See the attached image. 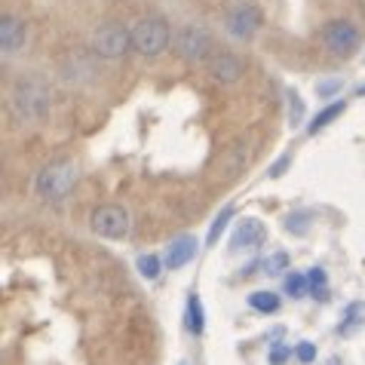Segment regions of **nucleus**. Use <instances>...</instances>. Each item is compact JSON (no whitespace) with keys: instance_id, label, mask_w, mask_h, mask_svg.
<instances>
[{"instance_id":"1","label":"nucleus","mask_w":365,"mask_h":365,"mask_svg":"<svg viewBox=\"0 0 365 365\" xmlns=\"http://www.w3.org/2000/svg\"><path fill=\"white\" fill-rule=\"evenodd\" d=\"M49 86L43 77L28 74L22 80H16L9 89V110L16 114V120H22L28 126H37L49 117Z\"/></svg>"},{"instance_id":"2","label":"nucleus","mask_w":365,"mask_h":365,"mask_svg":"<svg viewBox=\"0 0 365 365\" xmlns=\"http://www.w3.org/2000/svg\"><path fill=\"white\" fill-rule=\"evenodd\" d=\"M74 185H77V166L68 163V160H53V163H46L34 178V190L43 202L68 200Z\"/></svg>"},{"instance_id":"3","label":"nucleus","mask_w":365,"mask_h":365,"mask_svg":"<svg viewBox=\"0 0 365 365\" xmlns=\"http://www.w3.org/2000/svg\"><path fill=\"white\" fill-rule=\"evenodd\" d=\"M133 53L138 56H145V58H157V56H163L166 49L172 46V28L166 19H160V16H145V19H138V22H133Z\"/></svg>"},{"instance_id":"4","label":"nucleus","mask_w":365,"mask_h":365,"mask_svg":"<svg viewBox=\"0 0 365 365\" xmlns=\"http://www.w3.org/2000/svg\"><path fill=\"white\" fill-rule=\"evenodd\" d=\"M172 49H175V56L181 58V62H187V65L209 62V58L218 53L212 34L206 31V28H200V25H185L181 28V31L175 34V40H172Z\"/></svg>"},{"instance_id":"5","label":"nucleus","mask_w":365,"mask_h":365,"mask_svg":"<svg viewBox=\"0 0 365 365\" xmlns=\"http://www.w3.org/2000/svg\"><path fill=\"white\" fill-rule=\"evenodd\" d=\"M133 53V31L117 22H105L96 28L93 34V56L108 58V62H120Z\"/></svg>"},{"instance_id":"6","label":"nucleus","mask_w":365,"mask_h":365,"mask_svg":"<svg viewBox=\"0 0 365 365\" xmlns=\"http://www.w3.org/2000/svg\"><path fill=\"white\" fill-rule=\"evenodd\" d=\"M261 25H264V16L252 0H237L225 13V31L233 40H252L261 31Z\"/></svg>"},{"instance_id":"7","label":"nucleus","mask_w":365,"mask_h":365,"mask_svg":"<svg viewBox=\"0 0 365 365\" xmlns=\"http://www.w3.org/2000/svg\"><path fill=\"white\" fill-rule=\"evenodd\" d=\"M319 43L331 56H353L359 46V28L347 22V19H331V22L322 25Z\"/></svg>"},{"instance_id":"8","label":"nucleus","mask_w":365,"mask_h":365,"mask_svg":"<svg viewBox=\"0 0 365 365\" xmlns=\"http://www.w3.org/2000/svg\"><path fill=\"white\" fill-rule=\"evenodd\" d=\"M89 227H93V233H98V237H105V240H123L129 233V212L123 206H117V202H105V206L93 209Z\"/></svg>"},{"instance_id":"9","label":"nucleus","mask_w":365,"mask_h":365,"mask_svg":"<svg viewBox=\"0 0 365 365\" xmlns=\"http://www.w3.org/2000/svg\"><path fill=\"white\" fill-rule=\"evenodd\" d=\"M209 74L215 83L233 86L242 80V74H246V62H242L237 53H230V49H218V53L209 58Z\"/></svg>"},{"instance_id":"10","label":"nucleus","mask_w":365,"mask_h":365,"mask_svg":"<svg viewBox=\"0 0 365 365\" xmlns=\"http://www.w3.org/2000/svg\"><path fill=\"white\" fill-rule=\"evenodd\" d=\"M264 240H267V227L261 225L258 218H242V221H237V227H233L230 249L233 252H255L264 246Z\"/></svg>"},{"instance_id":"11","label":"nucleus","mask_w":365,"mask_h":365,"mask_svg":"<svg viewBox=\"0 0 365 365\" xmlns=\"http://www.w3.org/2000/svg\"><path fill=\"white\" fill-rule=\"evenodd\" d=\"M25 46V22L13 13H6L0 19V49H4V56H16L22 53Z\"/></svg>"},{"instance_id":"12","label":"nucleus","mask_w":365,"mask_h":365,"mask_svg":"<svg viewBox=\"0 0 365 365\" xmlns=\"http://www.w3.org/2000/svg\"><path fill=\"white\" fill-rule=\"evenodd\" d=\"M197 252H200V242L194 240V237H175L166 246V258H163V264H166V270H178V267H185V264H190V261L197 258Z\"/></svg>"},{"instance_id":"13","label":"nucleus","mask_w":365,"mask_h":365,"mask_svg":"<svg viewBox=\"0 0 365 365\" xmlns=\"http://www.w3.org/2000/svg\"><path fill=\"white\" fill-rule=\"evenodd\" d=\"M96 74V62L86 53H71L62 62V80L65 83H86Z\"/></svg>"},{"instance_id":"14","label":"nucleus","mask_w":365,"mask_h":365,"mask_svg":"<svg viewBox=\"0 0 365 365\" xmlns=\"http://www.w3.org/2000/svg\"><path fill=\"white\" fill-rule=\"evenodd\" d=\"M362 326H365V304L362 301H350L347 307H344V319L338 322V334L350 338V334L359 331Z\"/></svg>"},{"instance_id":"15","label":"nucleus","mask_w":365,"mask_h":365,"mask_svg":"<svg viewBox=\"0 0 365 365\" xmlns=\"http://www.w3.org/2000/svg\"><path fill=\"white\" fill-rule=\"evenodd\" d=\"M185 329L190 334H202L206 331V313H202V301L197 292L187 295V307H185Z\"/></svg>"},{"instance_id":"16","label":"nucleus","mask_w":365,"mask_h":365,"mask_svg":"<svg viewBox=\"0 0 365 365\" xmlns=\"http://www.w3.org/2000/svg\"><path fill=\"white\" fill-rule=\"evenodd\" d=\"M344 110H347V101H338V105H329V108H322L319 114H313V120L307 123V133L310 135H317V133H322V129H326L329 123H334V120H338Z\"/></svg>"},{"instance_id":"17","label":"nucleus","mask_w":365,"mask_h":365,"mask_svg":"<svg viewBox=\"0 0 365 365\" xmlns=\"http://www.w3.org/2000/svg\"><path fill=\"white\" fill-rule=\"evenodd\" d=\"M282 227H286V233H292V237H307V230L313 227V212H307V209L289 212Z\"/></svg>"},{"instance_id":"18","label":"nucleus","mask_w":365,"mask_h":365,"mask_svg":"<svg viewBox=\"0 0 365 365\" xmlns=\"http://www.w3.org/2000/svg\"><path fill=\"white\" fill-rule=\"evenodd\" d=\"M249 307L258 310V313H277L279 310V295L277 292H252L249 295Z\"/></svg>"},{"instance_id":"19","label":"nucleus","mask_w":365,"mask_h":365,"mask_svg":"<svg viewBox=\"0 0 365 365\" xmlns=\"http://www.w3.org/2000/svg\"><path fill=\"white\" fill-rule=\"evenodd\" d=\"M230 218H233V206H225L215 215V221H212V227H209V233H206V246H215V242L221 240V233L227 230V225H230Z\"/></svg>"},{"instance_id":"20","label":"nucleus","mask_w":365,"mask_h":365,"mask_svg":"<svg viewBox=\"0 0 365 365\" xmlns=\"http://www.w3.org/2000/svg\"><path fill=\"white\" fill-rule=\"evenodd\" d=\"M307 289L319 301H326L329 298V277H326V270H322V267H310V273H307Z\"/></svg>"},{"instance_id":"21","label":"nucleus","mask_w":365,"mask_h":365,"mask_svg":"<svg viewBox=\"0 0 365 365\" xmlns=\"http://www.w3.org/2000/svg\"><path fill=\"white\" fill-rule=\"evenodd\" d=\"M261 270L270 273V277H277V273L289 270V252H273V255L261 258Z\"/></svg>"},{"instance_id":"22","label":"nucleus","mask_w":365,"mask_h":365,"mask_svg":"<svg viewBox=\"0 0 365 365\" xmlns=\"http://www.w3.org/2000/svg\"><path fill=\"white\" fill-rule=\"evenodd\" d=\"M135 264H138V273H141L145 279H157L160 270H163V261H160L157 255H138Z\"/></svg>"},{"instance_id":"23","label":"nucleus","mask_w":365,"mask_h":365,"mask_svg":"<svg viewBox=\"0 0 365 365\" xmlns=\"http://www.w3.org/2000/svg\"><path fill=\"white\" fill-rule=\"evenodd\" d=\"M282 289H286L289 298H301L304 292H307V277H301V273H289L286 282H282Z\"/></svg>"},{"instance_id":"24","label":"nucleus","mask_w":365,"mask_h":365,"mask_svg":"<svg viewBox=\"0 0 365 365\" xmlns=\"http://www.w3.org/2000/svg\"><path fill=\"white\" fill-rule=\"evenodd\" d=\"M289 359H292V350H289V344H282V341L270 344V350H267V362H270V365H286Z\"/></svg>"},{"instance_id":"25","label":"nucleus","mask_w":365,"mask_h":365,"mask_svg":"<svg viewBox=\"0 0 365 365\" xmlns=\"http://www.w3.org/2000/svg\"><path fill=\"white\" fill-rule=\"evenodd\" d=\"M295 359L304 362V365H310L313 359H317V344H310V341H298V347H295Z\"/></svg>"},{"instance_id":"26","label":"nucleus","mask_w":365,"mask_h":365,"mask_svg":"<svg viewBox=\"0 0 365 365\" xmlns=\"http://www.w3.org/2000/svg\"><path fill=\"white\" fill-rule=\"evenodd\" d=\"M341 80L334 77V80H322V83H317V93H319V98H331V96H338L341 93Z\"/></svg>"},{"instance_id":"27","label":"nucleus","mask_w":365,"mask_h":365,"mask_svg":"<svg viewBox=\"0 0 365 365\" xmlns=\"http://www.w3.org/2000/svg\"><path fill=\"white\" fill-rule=\"evenodd\" d=\"M289 105H292V126H298L304 120V101L298 98L295 89H289Z\"/></svg>"},{"instance_id":"28","label":"nucleus","mask_w":365,"mask_h":365,"mask_svg":"<svg viewBox=\"0 0 365 365\" xmlns=\"http://www.w3.org/2000/svg\"><path fill=\"white\" fill-rule=\"evenodd\" d=\"M289 166H292V154H282V157L277 160V163L270 166V172H267V175H270V178H279V175H282V172H286Z\"/></svg>"},{"instance_id":"29","label":"nucleus","mask_w":365,"mask_h":365,"mask_svg":"<svg viewBox=\"0 0 365 365\" xmlns=\"http://www.w3.org/2000/svg\"><path fill=\"white\" fill-rule=\"evenodd\" d=\"M329 365H341V359H329Z\"/></svg>"}]
</instances>
